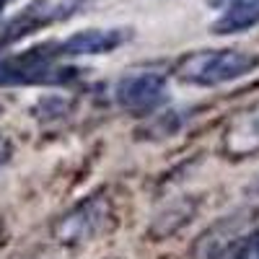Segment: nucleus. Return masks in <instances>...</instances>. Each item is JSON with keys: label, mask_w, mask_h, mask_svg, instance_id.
Listing matches in <instances>:
<instances>
[{"label": "nucleus", "mask_w": 259, "mask_h": 259, "mask_svg": "<svg viewBox=\"0 0 259 259\" xmlns=\"http://www.w3.org/2000/svg\"><path fill=\"white\" fill-rule=\"evenodd\" d=\"M251 215V210H236L218 218L197 236V241L192 244L189 259H226V254L244 239L246 228L254 221Z\"/></svg>", "instance_id": "obj_5"}, {"label": "nucleus", "mask_w": 259, "mask_h": 259, "mask_svg": "<svg viewBox=\"0 0 259 259\" xmlns=\"http://www.w3.org/2000/svg\"><path fill=\"white\" fill-rule=\"evenodd\" d=\"M200 210V197H177L171 200L166 207L156 212L153 223L148 226V239L150 241H163L179 233L184 226L192 223V218Z\"/></svg>", "instance_id": "obj_9"}, {"label": "nucleus", "mask_w": 259, "mask_h": 259, "mask_svg": "<svg viewBox=\"0 0 259 259\" xmlns=\"http://www.w3.org/2000/svg\"><path fill=\"white\" fill-rule=\"evenodd\" d=\"M251 192H256V194H259V179H256V184L251 187Z\"/></svg>", "instance_id": "obj_17"}, {"label": "nucleus", "mask_w": 259, "mask_h": 259, "mask_svg": "<svg viewBox=\"0 0 259 259\" xmlns=\"http://www.w3.org/2000/svg\"><path fill=\"white\" fill-rule=\"evenodd\" d=\"M13 156V143L6 138V135H0V168H3Z\"/></svg>", "instance_id": "obj_13"}, {"label": "nucleus", "mask_w": 259, "mask_h": 259, "mask_svg": "<svg viewBox=\"0 0 259 259\" xmlns=\"http://www.w3.org/2000/svg\"><path fill=\"white\" fill-rule=\"evenodd\" d=\"M187 122H189V112H184V109L158 112L143 124V130H138V135L148 138V140H166V138H174Z\"/></svg>", "instance_id": "obj_11"}, {"label": "nucleus", "mask_w": 259, "mask_h": 259, "mask_svg": "<svg viewBox=\"0 0 259 259\" xmlns=\"http://www.w3.org/2000/svg\"><path fill=\"white\" fill-rule=\"evenodd\" d=\"M166 89H168V75L156 68H145L124 75L114 89V99L124 112L148 114L166 99Z\"/></svg>", "instance_id": "obj_4"}, {"label": "nucleus", "mask_w": 259, "mask_h": 259, "mask_svg": "<svg viewBox=\"0 0 259 259\" xmlns=\"http://www.w3.org/2000/svg\"><path fill=\"white\" fill-rule=\"evenodd\" d=\"M133 39V29H85L75 31L57 45L60 57H91V55H109Z\"/></svg>", "instance_id": "obj_7"}, {"label": "nucleus", "mask_w": 259, "mask_h": 259, "mask_svg": "<svg viewBox=\"0 0 259 259\" xmlns=\"http://www.w3.org/2000/svg\"><path fill=\"white\" fill-rule=\"evenodd\" d=\"M73 11H75L73 3H57V6H52V3H47V0H39V3L29 6L26 11H21L18 18L11 21V24L6 26V34H3V39H0V41H3V45L18 41L21 36H29L31 31L52 24V21L70 16Z\"/></svg>", "instance_id": "obj_8"}, {"label": "nucleus", "mask_w": 259, "mask_h": 259, "mask_svg": "<svg viewBox=\"0 0 259 259\" xmlns=\"http://www.w3.org/2000/svg\"><path fill=\"white\" fill-rule=\"evenodd\" d=\"M3 241H6V233H3V223H0V246H3Z\"/></svg>", "instance_id": "obj_16"}, {"label": "nucleus", "mask_w": 259, "mask_h": 259, "mask_svg": "<svg viewBox=\"0 0 259 259\" xmlns=\"http://www.w3.org/2000/svg\"><path fill=\"white\" fill-rule=\"evenodd\" d=\"M57 45L45 41V45L29 47L16 55L0 57V85H52V83H68L75 78V68H57Z\"/></svg>", "instance_id": "obj_3"}, {"label": "nucleus", "mask_w": 259, "mask_h": 259, "mask_svg": "<svg viewBox=\"0 0 259 259\" xmlns=\"http://www.w3.org/2000/svg\"><path fill=\"white\" fill-rule=\"evenodd\" d=\"M117 223V205L109 189H96L52 223V239L65 249H78L109 233Z\"/></svg>", "instance_id": "obj_1"}, {"label": "nucleus", "mask_w": 259, "mask_h": 259, "mask_svg": "<svg viewBox=\"0 0 259 259\" xmlns=\"http://www.w3.org/2000/svg\"><path fill=\"white\" fill-rule=\"evenodd\" d=\"M256 24H259V0H231L223 8L221 18L215 21L212 31L218 36H226L254 29Z\"/></svg>", "instance_id": "obj_10"}, {"label": "nucleus", "mask_w": 259, "mask_h": 259, "mask_svg": "<svg viewBox=\"0 0 259 259\" xmlns=\"http://www.w3.org/2000/svg\"><path fill=\"white\" fill-rule=\"evenodd\" d=\"M207 3H210L212 8H221V11H223V8H226V6L231 3V0H207Z\"/></svg>", "instance_id": "obj_14"}, {"label": "nucleus", "mask_w": 259, "mask_h": 259, "mask_svg": "<svg viewBox=\"0 0 259 259\" xmlns=\"http://www.w3.org/2000/svg\"><path fill=\"white\" fill-rule=\"evenodd\" d=\"M259 68V55L246 52V50H200L184 55L174 75L182 83L189 85H202V89H212V85L233 83Z\"/></svg>", "instance_id": "obj_2"}, {"label": "nucleus", "mask_w": 259, "mask_h": 259, "mask_svg": "<svg viewBox=\"0 0 259 259\" xmlns=\"http://www.w3.org/2000/svg\"><path fill=\"white\" fill-rule=\"evenodd\" d=\"M249 246H251V249H254V251L259 254V231H256V233L251 236V241H249Z\"/></svg>", "instance_id": "obj_15"}, {"label": "nucleus", "mask_w": 259, "mask_h": 259, "mask_svg": "<svg viewBox=\"0 0 259 259\" xmlns=\"http://www.w3.org/2000/svg\"><path fill=\"white\" fill-rule=\"evenodd\" d=\"M6 3H8V0H0V11H3V8H6Z\"/></svg>", "instance_id": "obj_18"}, {"label": "nucleus", "mask_w": 259, "mask_h": 259, "mask_svg": "<svg viewBox=\"0 0 259 259\" xmlns=\"http://www.w3.org/2000/svg\"><path fill=\"white\" fill-rule=\"evenodd\" d=\"M221 148L228 158H236V161L259 153V101L249 104L246 109L236 112L228 119Z\"/></svg>", "instance_id": "obj_6"}, {"label": "nucleus", "mask_w": 259, "mask_h": 259, "mask_svg": "<svg viewBox=\"0 0 259 259\" xmlns=\"http://www.w3.org/2000/svg\"><path fill=\"white\" fill-rule=\"evenodd\" d=\"M36 117L39 119H60L70 112V101L62 99V96H47L36 104Z\"/></svg>", "instance_id": "obj_12"}]
</instances>
